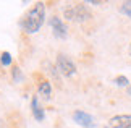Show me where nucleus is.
I'll return each mask as SVG.
<instances>
[{
  "instance_id": "5",
  "label": "nucleus",
  "mask_w": 131,
  "mask_h": 128,
  "mask_svg": "<svg viewBox=\"0 0 131 128\" xmlns=\"http://www.w3.org/2000/svg\"><path fill=\"white\" fill-rule=\"evenodd\" d=\"M108 128H131V114L113 115L108 120Z\"/></svg>"
},
{
  "instance_id": "6",
  "label": "nucleus",
  "mask_w": 131,
  "mask_h": 128,
  "mask_svg": "<svg viewBox=\"0 0 131 128\" xmlns=\"http://www.w3.org/2000/svg\"><path fill=\"white\" fill-rule=\"evenodd\" d=\"M73 120L76 122L79 126H84V128L94 126V119H92V115H89L88 112H84V110H74V112H73Z\"/></svg>"
},
{
  "instance_id": "7",
  "label": "nucleus",
  "mask_w": 131,
  "mask_h": 128,
  "mask_svg": "<svg viewBox=\"0 0 131 128\" xmlns=\"http://www.w3.org/2000/svg\"><path fill=\"white\" fill-rule=\"evenodd\" d=\"M31 112H32V117L37 122H42L45 119V112L41 107V104H39V97L37 96H32V99H31Z\"/></svg>"
},
{
  "instance_id": "15",
  "label": "nucleus",
  "mask_w": 131,
  "mask_h": 128,
  "mask_svg": "<svg viewBox=\"0 0 131 128\" xmlns=\"http://www.w3.org/2000/svg\"><path fill=\"white\" fill-rule=\"evenodd\" d=\"M0 128H5V122H3V119H0Z\"/></svg>"
},
{
  "instance_id": "4",
  "label": "nucleus",
  "mask_w": 131,
  "mask_h": 128,
  "mask_svg": "<svg viewBox=\"0 0 131 128\" xmlns=\"http://www.w3.org/2000/svg\"><path fill=\"white\" fill-rule=\"evenodd\" d=\"M49 23H50V28H52L53 36L57 39H67L68 37V28H67V24L62 21V18H58L57 15H53Z\"/></svg>"
},
{
  "instance_id": "1",
  "label": "nucleus",
  "mask_w": 131,
  "mask_h": 128,
  "mask_svg": "<svg viewBox=\"0 0 131 128\" xmlns=\"http://www.w3.org/2000/svg\"><path fill=\"white\" fill-rule=\"evenodd\" d=\"M44 21H45V5L42 2H37L34 3L31 10H28L21 16V19L18 21V26L26 34H36L42 28Z\"/></svg>"
},
{
  "instance_id": "13",
  "label": "nucleus",
  "mask_w": 131,
  "mask_h": 128,
  "mask_svg": "<svg viewBox=\"0 0 131 128\" xmlns=\"http://www.w3.org/2000/svg\"><path fill=\"white\" fill-rule=\"evenodd\" d=\"M88 3H91V5H102V2H94V0H89Z\"/></svg>"
},
{
  "instance_id": "9",
  "label": "nucleus",
  "mask_w": 131,
  "mask_h": 128,
  "mask_svg": "<svg viewBox=\"0 0 131 128\" xmlns=\"http://www.w3.org/2000/svg\"><path fill=\"white\" fill-rule=\"evenodd\" d=\"M118 10H120V13H122V15H125V16H128L131 19V0L122 2V3H120V7H118Z\"/></svg>"
},
{
  "instance_id": "14",
  "label": "nucleus",
  "mask_w": 131,
  "mask_h": 128,
  "mask_svg": "<svg viewBox=\"0 0 131 128\" xmlns=\"http://www.w3.org/2000/svg\"><path fill=\"white\" fill-rule=\"evenodd\" d=\"M126 93H128V96L131 97V83H129V86H128V88H126Z\"/></svg>"
},
{
  "instance_id": "16",
  "label": "nucleus",
  "mask_w": 131,
  "mask_h": 128,
  "mask_svg": "<svg viewBox=\"0 0 131 128\" xmlns=\"http://www.w3.org/2000/svg\"><path fill=\"white\" fill-rule=\"evenodd\" d=\"M128 52H129V57H131V44H129V49H128Z\"/></svg>"
},
{
  "instance_id": "3",
  "label": "nucleus",
  "mask_w": 131,
  "mask_h": 128,
  "mask_svg": "<svg viewBox=\"0 0 131 128\" xmlns=\"http://www.w3.org/2000/svg\"><path fill=\"white\" fill-rule=\"evenodd\" d=\"M55 66H57L58 73L67 76V78H70V76L76 75V65H74V62L71 58L68 57V55L65 54H57V60H55Z\"/></svg>"
},
{
  "instance_id": "17",
  "label": "nucleus",
  "mask_w": 131,
  "mask_h": 128,
  "mask_svg": "<svg viewBox=\"0 0 131 128\" xmlns=\"http://www.w3.org/2000/svg\"><path fill=\"white\" fill-rule=\"evenodd\" d=\"M105 128H108V126H105Z\"/></svg>"
},
{
  "instance_id": "11",
  "label": "nucleus",
  "mask_w": 131,
  "mask_h": 128,
  "mask_svg": "<svg viewBox=\"0 0 131 128\" xmlns=\"http://www.w3.org/2000/svg\"><path fill=\"white\" fill-rule=\"evenodd\" d=\"M0 63L3 66H10L12 65V54L10 52H2L0 54Z\"/></svg>"
},
{
  "instance_id": "10",
  "label": "nucleus",
  "mask_w": 131,
  "mask_h": 128,
  "mask_svg": "<svg viewBox=\"0 0 131 128\" xmlns=\"http://www.w3.org/2000/svg\"><path fill=\"white\" fill-rule=\"evenodd\" d=\"M113 83H115V86H118V88H128L131 81H129L125 75H118V76H115Z\"/></svg>"
},
{
  "instance_id": "2",
  "label": "nucleus",
  "mask_w": 131,
  "mask_h": 128,
  "mask_svg": "<svg viewBox=\"0 0 131 128\" xmlns=\"http://www.w3.org/2000/svg\"><path fill=\"white\" fill-rule=\"evenodd\" d=\"M63 16L68 19V21H76V23H84L91 19V12L89 8L84 3H74L71 7H67L63 10Z\"/></svg>"
},
{
  "instance_id": "12",
  "label": "nucleus",
  "mask_w": 131,
  "mask_h": 128,
  "mask_svg": "<svg viewBox=\"0 0 131 128\" xmlns=\"http://www.w3.org/2000/svg\"><path fill=\"white\" fill-rule=\"evenodd\" d=\"M12 71H13V80H15V81H21V78H23V75H21V68H19L18 65H15Z\"/></svg>"
},
{
  "instance_id": "8",
  "label": "nucleus",
  "mask_w": 131,
  "mask_h": 128,
  "mask_svg": "<svg viewBox=\"0 0 131 128\" xmlns=\"http://www.w3.org/2000/svg\"><path fill=\"white\" fill-rule=\"evenodd\" d=\"M39 96H44L45 99H50V96H52V84H50L49 80H41L39 81Z\"/></svg>"
}]
</instances>
